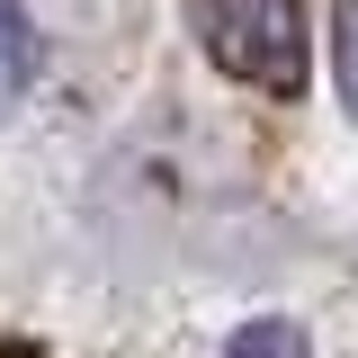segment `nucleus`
<instances>
[{
    "mask_svg": "<svg viewBox=\"0 0 358 358\" xmlns=\"http://www.w3.org/2000/svg\"><path fill=\"white\" fill-rule=\"evenodd\" d=\"M27 81H36V27L18 0H0V108H18Z\"/></svg>",
    "mask_w": 358,
    "mask_h": 358,
    "instance_id": "f03ea898",
    "label": "nucleus"
},
{
    "mask_svg": "<svg viewBox=\"0 0 358 358\" xmlns=\"http://www.w3.org/2000/svg\"><path fill=\"white\" fill-rule=\"evenodd\" d=\"M224 358H313V341H305V322L260 313V322H242V331L224 341Z\"/></svg>",
    "mask_w": 358,
    "mask_h": 358,
    "instance_id": "7ed1b4c3",
    "label": "nucleus"
},
{
    "mask_svg": "<svg viewBox=\"0 0 358 358\" xmlns=\"http://www.w3.org/2000/svg\"><path fill=\"white\" fill-rule=\"evenodd\" d=\"M331 72H341V99H350V117H358V0L331 9Z\"/></svg>",
    "mask_w": 358,
    "mask_h": 358,
    "instance_id": "20e7f679",
    "label": "nucleus"
},
{
    "mask_svg": "<svg viewBox=\"0 0 358 358\" xmlns=\"http://www.w3.org/2000/svg\"><path fill=\"white\" fill-rule=\"evenodd\" d=\"M206 54L233 81L296 99L305 90V9L296 0H206Z\"/></svg>",
    "mask_w": 358,
    "mask_h": 358,
    "instance_id": "f257e3e1",
    "label": "nucleus"
}]
</instances>
